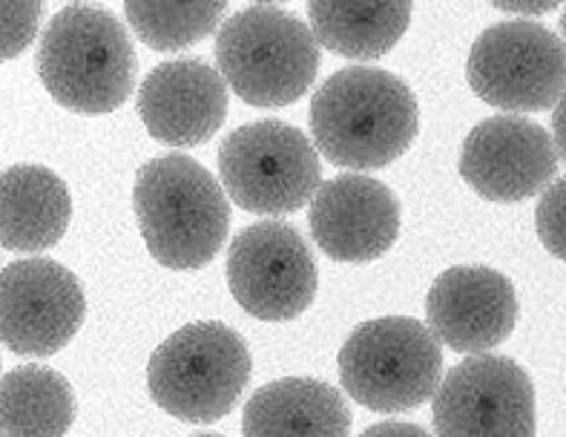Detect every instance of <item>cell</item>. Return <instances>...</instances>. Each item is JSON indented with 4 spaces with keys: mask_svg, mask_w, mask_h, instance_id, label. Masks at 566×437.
I'll return each mask as SVG.
<instances>
[{
    "mask_svg": "<svg viewBox=\"0 0 566 437\" xmlns=\"http://www.w3.org/2000/svg\"><path fill=\"white\" fill-rule=\"evenodd\" d=\"M420 133L411 86L380 66H345L311 98L316 153L345 170H380L409 153Z\"/></svg>",
    "mask_w": 566,
    "mask_h": 437,
    "instance_id": "cell-1",
    "label": "cell"
},
{
    "mask_svg": "<svg viewBox=\"0 0 566 437\" xmlns=\"http://www.w3.org/2000/svg\"><path fill=\"white\" fill-rule=\"evenodd\" d=\"M133 208L147 251L170 271L205 268L228 239V196L213 173L185 153H167L142 165Z\"/></svg>",
    "mask_w": 566,
    "mask_h": 437,
    "instance_id": "cell-2",
    "label": "cell"
},
{
    "mask_svg": "<svg viewBox=\"0 0 566 437\" xmlns=\"http://www.w3.org/2000/svg\"><path fill=\"white\" fill-rule=\"evenodd\" d=\"M38 79L72 113L124 107L136 86V50L109 9L70 3L52 14L38 43Z\"/></svg>",
    "mask_w": 566,
    "mask_h": 437,
    "instance_id": "cell-3",
    "label": "cell"
},
{
    "mask_svg": "<svg viewBox=\"0 0 566 437\" xmlns=\"http://www.w3.org/2000/svg\"><path fill=\"white\" fill-rule=\"evenodd\" d=\"M216 64L244 104L287 107L314 84L319 43L300 14L256 3L216 29Z\"/></svg>",
    "mask_w": 566,
    "mask_h": 437,
    "instance_id": "cell-4",
    "label": "cell"
},
{
    "mask_svg": "<svg viewBox=\"0 0 566 437\" xmlns=\"http://www.w3.org/2000/svg\"><path fill=\"white\" fill-rule=\"evenodd\" d=\"M251 381V352L230 325L190 323L165 340L147 363L158 409L187 424H216L237 409Z\"/></svg>",
    "mask_w": 566,
    "mask_h": 437,
    "instance_id": "cell-5",
    "label": "cell"
},
{
    "mask_svg": "<svg viewBox=\"0 0 566 437\" xmlns=\"http://www.w3.org/2000/svg\"><path fill=\"white\" fill-rule=\"evenodd\" d=\"M345 395L382 415L420 409L443 381V352L415 316H380L357 325L339 348Z\"/></svg>",
    "mask_w": 566,
    "mask_h": 437,
    "instance_id": "cell-6",
    "label": "cell"
},
{
    "mask_svg": "<svg viewBox=\"0 0 566 437\" xmlns=\"http://www.w3.org/2000/svg\"><path fill=\"white\" fill-rule=\"evenodd\" d=\"M224 196L248 214H296L323 185L319 153L300 127L268 118L233 129L219 147Z\"/></svg>",
    "mask_w": 566,
    "mask_h": 437,
    "instance_id": "cell-7",
    "label": "cell"
},
{
    "mask_svg": "<svg viewBox=\"0 0 566 437\" xmlns=\"http://www.w3.org/2000/svg\"><path fill=\"white\" fill-rule=\"evenodd\" d=\"M467 79L474 93L506 115L553 110L566 86L564 41L535 21L495 23L472 43Z\"/></svg>",
    "mask_w": 566,
    "mask_h": 437,
    "instance_id": "cell-8",
    "label": "cell"
},
{
    "mask_svg": "<svg viewBox=\"0 0 566 437\" xmlns=\"http://www.w3.org/2000/svg\"><path fill=\"white\" fill-rule=\"evenodd\" d=\"M228 285L256 320L287 323L311 309L319 288L308 242L287 222H256L230 242Z\"/></svg>",
    "mask_w": 566,
    "mask_h": 437,
    "instance_id": "cell-9",
    "label": "cell"
},
{
    "mask_svg": "<svg viewBox=\"0 0 566 437\" xmlns=\"http://www.w3.org/2000/svg\"><path fill=\"white\" fill-rule=\"evenodd\" d=\"M438 437H535V386L515 360L474 354L434 392Z\"/></svg>",
    "mask_w": 566,
    "mask_h": 437,
    "instance_id": "cell-10",
    "label": "cell"
},
{
    "mask_svg": "<svg viewBox=\"0 0 566 437\" xmlns=\"http://www.w3.org/2000/svg\"><path fill=\"white\" fill-rule=\"evenodd\" d=\"M86 316L78 277L46 257L0 271V343L23 357H52L75 340Z\"/></svg>",
    "mask_w": 566,
    "mask_h": 437,
    "instance_id": "cell-11",
    "label": "cell"
},
{
    "mask_svg": "<svg viewBox=\"0 0 566 437\" xmlns=\"http://www.w3.org/2000/svg\"><path fill=\"white\" fill-rule=\"evenodd\" d=\"M560 153L549 129L521 115L483 118L463 142L460 176L486 201H524L558 179Z\"/></svg>",
    "mask_w": 566,
    "mask_h": 437,
    "instance_id": "cell-12",
    "label": "cell"
},
{
    "mask_svg": "<svg viewBox=\"0 0 566 437\" xmlns=\"http://www.w3.org/2000/svg\"><path fill=\"white\" fill-rule=\"evenodd\" d=\"M517 325V294L506 273L483 266H454L431 282L426 329L458 354H492Z\"/></svg>",
    "mask_w": 566,
    "mask_h": 437,
    "instance_id": "cell-13",
    "label": "cell"
},
{
    "mask_svg": "<svg viewBox=\"0 0 566 437\" xmlns=\"http://www.w3.org/2000/svg\"><path fill=\"white\" fill-rule=\"evenodd\" d=\"M308 225L314 242L334 262H374L400 237V199L380 179L343 173L316 187Z\"/></svg>",
    "mask_w": 566,
    "mask_h": 437,
    "instance_id": "cell-14",
    "label": "cell"
},
{
    "mask_svg": "<svg viewBox=\"0 0 566 437\" xmlns=\"http://www.w3.org/2000/svg\"><path fill=\"white\" fill-rule=\"evenodd\" d=\"M138 115L156 142L199 147L224 124L228 84L219 70L199 58L167 61L142 81Z\"/></svg>",
    "mask_w": 566,
    "mask_h": 437,
    "instance_id": "cell-15",
    "label": "cell"
},
{
    "mask_svg": "<svg viewBox=\"0 0 566 437\" xmlns=\"http://www.w3.org/2000/svg\"><path fill=\"white\" fill-rule=\"evenodd\" d=\"M70 219V187L50 167L14 165L0 173V248L50 251L64 239Z\"/></svg>",
    "mask_w": 566,
    "mask_h": 437,
    "instance_id": "cell-16",
    "label": "cell"
},
{
    "mask_svg": "<svg viewBox=\"0 0 566 437\" xmlns=\"http://www.w3.org/2000/svg\"><path fill=\"white\" fill-rule=\"evenodd\" d=\"M352 412L337 388L314 377H282L244 403V437H348Z\"/></svg>",
    "mask_w": 566,
    "mask_h": 437,
    "instance_id": "cell-17",
    "label": "cell"
},
{
    "mask_svg": "<svg viewBox=\"0 0 566 437\" xmlns=\"http://www.w3.org/2000/svg\"><path fill=\"white\" fill-rule=\"evenodd\" d=\"M75 412V388L55 368L27 363L0 377V437H66Z\"/></svg>",
    "mask_w": 566,
    "mask_h": 437,
    "instance_id": "cell-18",
    "label": "cell"
},
{
    "mask_svg": "<svg viewBox=\"0 0 566 437\" xmlns=\"http://www.w3.org/2000/svg\"><path fill=\"white\" fill-rule=\"evenodd\" d=\"M411 23V3H311L308 27L334 55L374 61L397 46Z\"/></svg>",
    "mask_w": 566,
    "mask_h": 437,
    "instance_id": "cell-19",
    "label": "cell"
},
{
    "mask_svg": "<svg viewBox=\"0 0 566 437\" xmlns=\"http://www.w3.org/2000/svg\"><path fill=\"white\" fill-rule=\"evenodd\" d=\"M228 12L224 3H124V18L150 50L176 52L213 35Z\"/></svg>",
    "mask_w": 566,
    "mask_h": 437,
    "instance_id": "cell-20",
    "label": "cell"
},
{
    "mask_svg": "<svg viewBox=\"0 0 566 437\" xmlns=\"http://www.w3.org/2000/svg\"><path fill=\"white\" fill-rule=\"evenodd\" d=\"M41 18V3H0V61L18 58L35 41Z\"/></svg>",
    "mask_w": 566,
    "mask_h": 437,
    "instance_id": "cell-21",
    "label": "cell"
},
{
    "mask_svg": "<svg viewBox=\"0 0 566 437\" xmlns=\"http://www.w3.org/2000/svg\"><path fill=\"white\" fill-rule=\"evenodd\" d=\"M564 179H555L553 185L541 190L538 210H535V228L544 242V248L553 253L555 259H564L566 242H564Z\"/></svg>",
    "mask_w": 566,
    "mask_h": 437,
    "instance_id": "cell-22",
    "label": "cell"
},
{
    "mask_svg": "<svg viewBox=\"0 0 566 437\" xmlns=\"http://www.w3.org/2000/svg\"><path fill=\"white\" fill-rule=\"evenodd\" d=\"M359 437H434L431 431H426L423 426L417 424H402V420H386V424H377L371 429H366Z\"/></svg>",
    "mask_w": 566,
    "mask_h": 437,
    "instance_id": "cell-23",
    "label": "cell"
},
{
    "mask_svg": "<svg viewBox=\"0 0 566 437\" xmlns=\"http://www.w3.org/2000/svg\"><path fill=\"white\" fill-rule=\"evenodd\" d=\"M495 9H501V12L506 14H517V21H530L532 14H546L553 12V9H558V0H541V3H506V0H497V3H492Z\"/></svg>",
    "mask_w": 566,
    "mask_h": 437,
    "instance_id": "cell-24",
    "label": "cell"
},
{
    "mask_svg": "<svg viewBox=\"0 0 566 437\" xmlns=\"http://www.w3.org/2000/svg\"><path fill=\"white\" fill-rule=\"evenodd\" d=\"M555 113H553V133H549V136H553V142H555V150L560 153V158H564V98L558 101V104H555Z\"/></svg>",
    "mask_w": 566,
    "mask_h": 437,
    "instance_id": "cell-25",
    "label": "cell"
},
{
    "mask_svg": "<svg viewBox=\"0 0 566 437\" xmlns=\"http://www.w3.org/2000/svg\"><path fill=\"white\" fill-rule=\"evenodd\" d=\"M193 437H224V435H216V431H201V435H193Z\"/></svg>",
    "mask_w": 566,
    "mask_h": 437,
    "instance_id": "cell-26",
    "label": "cell"
}]
</instances>
